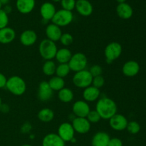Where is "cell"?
<instances>
[{
    "label": "cell",
    "mask_w": 146,
    "mask_h": 146,
    "mask_svg": "<svg viewBox=\"0 0 146 146\" xmlns=\"http://www.w3.org/2000/svg\"><path fill=\"white\" fill-rule=\"evenodd\" d=\"M117 105L115 101L108 97L100 98L96 105V111L98 113L101 119L109 120L117 113Z\"/></svg>",
    "instance_id": "obj_1"
},
{
    "label": "cell",
    "mask_w": 146,
    "mask_h": 146,
    "mask_svg": "<svg viewBox=\"0 0 146 146\" xmlns=\"http://www.w3.org/2000/svg\"><path fill=\"white\" fill-rule=\"evenodd\" d=\"M5 88L14 96H21L27 91V84L21 77L12 76L7 78Z\"/></svg>",
    "instance_id": "obj_2"
},
{
    "label": "cell",
    "mask_w": 146,
    "mask_h": 146,
    "mask_svg": "<svg viewBox=\"0 0 146 146\" xmlns=\"http://www.w3.org/2000/svg\"><path fill=\"white\" fill-rule=\"evenodd\" d=\"M58 48L56 43L48 38L43 39L38 46V51L41 56L46 61L52 60L55 58Z\"/></svg>",
    "instance_id": "obj_3"
},
{
    "label": "cell",
    "mask_w": 146,
    "mask_h": 146,
    "mask_svg": "<svg viewBox=\"0 0 146 146\" xmlns=\"http://www.w3.org/2000/svg\"><path fill=\"white\" fill-rule=\"evenodd\" d=\"M122 46L120 43L113 41L109 43L106 46L104 50V56L106 58V61L108 64H111L118 59L122 54Z\"/></svg>",
    "instance_id": "obj_4"
},
{
    "label": "cell",
    "mask_w": 146,
    "mask_h": 146,
    "mask_svg": "<svg viewBox=\"0 0 146 146\" xmlns=\"http://www.w3.org/2000/svg\"><path fill=\"white\" fill-rule=\"evenodd\" d=\"M93 76L88 70L78 71L73 76V84L76 87L79 88H86L91 86Z\"/></svg>",
    "instance_id": "obj_5"
},
{
    "label": "cell",
    "mask_w": 146,
    "mask_h": 146,
    "mask_svg": "<svg viewBox=\"0 0 146 146\" xmlns=\"http://www.w3.org/2000/svg\"><path fill=\"white\" fill-rule=\"evenodd\" d=\"M68 64L70 70L76 73L86 68L88 65V59L86 56L83 53H76L73 54Z\"/></svg>",
    "instance_id": "obj_6"
},
{
    "label": "cell",
    "mask_w": 146,
    "mask_h": 146,
    "mask_svg": "<svg viewBox=\"0 0 146 146\" xmlns=\"http://www.w3.org/2000/svg\"><path fill=\"white\" fill-rule=\"evenodd\" d=\"M73 19H74V14L72 11L61 9L56 11L51 21L53 24H56L58 27H63L69 25L73 21Z\"/></svg>",
    "instance_id": "obj_7"
},
{
    "label": "cell",
    "mask_w": 146,
    "mask_h": 146,
    "mask_svg": "<svg viewBox=\"0 0 146 146\" xmlns=\"http://www.w3.org/2000/svg\"><path fill=\"white\" fill-rule=\"evenodd\" d=\"M57 134L65 143L70 142L74 138L75 131H74L71 123L64 122L60 124V125L58 126Z\"/></svg>",
    "instance_id": "obj_8"
},
{
    "label": "cell",
    "mask_w": 146,
    "mask_h": 146,
    "mask_svg": "<svg viewBox=\"0 0 146 146\" xmlns=\"http://www.w3.org/2000/svg\"><path fill=\"white\" fill-rule=\"evenodd\" d=\"M56 11V7L52 3L48 1L43 3L40 7V14L42 17L43 24H46L48 21H51Z\"/></svg>",
    "instance_id": "obj_9"
},
{
    "label": "cell",
    "mask_w": 146,
    "mask_h": 146,
    "mask_svg": "<svg viewBox=\"0 0 146 146\" xmlns=\"http://www.w3.org/2000/svg\"><path fill=\"white\" fill-rule=\"evenodd\" d=\"M128 121L122 114L116 113L109 119V125L113 130L116 131H122L126 129Z\"/></svg>",
    "instance_id": "obj_10"
},
{
    "label": "cell",
    "mask_w": 146,
    "mask_h": 146,
    "mask_svg": "<svg viewBox=\"0 0 146 146\" xmlns=\"http://www.w3.org/2000/svg\"><path fill=\"white\" fill-rule=\"evenodd\" d=\"M54 95V91L51 88L48 84V81H43L39 84L37 91L38 98L42 102L49 101Z\"/></svg>",
    "instance_id": "obj_11"
},
{
    "label": "cell",
    "mask_w": 146,
    "mask_h": 146,
    "mask_svg": "<svg viewBox=\"0 0 146 146\" xmlns=\"http://www.w3.org/2000/svg\"><path fill=\"white\" fill-rule=\"evenodd\" d=\"M73 128L75 133L79 134H86L89 132L91 129V123L87 120L86 118H78L76 117L72 121Z\"/></svg>",
    "instance_id": "obj_12"
},
{
    "label": "cell",
    "mask_w": 146,
    "mask_h": 146,
    "mask_svg": "<svg viewBox=\"0 0 146 146\" xmlns=\"http://www.w3.org/2000/svg\"><path fill=\"white\" fill-rule=\"evenodd\" d=\"M90 111L91 109L88 104L83 100L76 101L72 106L73 113L78 118H86Z\"/></svg>",
    "instance_id": "obj_13"
},
{
    "label": "cell",
    "mask_w": 146,
    "mask_h": 146,
    "mask_svg": "<svg viewBox=\"0 0 146 146\" xmlns=\"http://www.w3.org/2000/svg\"><path fill=\"white\" fill-rule=\"evenodd\" d=\"M75 9L77 12L83 17H89L94 11L92 4L88 0H77Z\"/></svg>",
    "instance_id": "obj_14"
},
{
    "label": "cell",
    "mask_w": 146,
    "mask_h": 146,
    "mask_svg": "<svg viewBox=\"0 0 146 146\" xmlns=\"http://www.w3.org/2000/svg\"><path fill=\"white\" fill-rule=\"evenodd\" d=\"M37 34L34 31L27 29L23 31L19 37V41L24 46H31L37 41Z\"/></svg>",
    "instance_id": "obj_15"
},
{
    "label": "cell",
    "mask_w": 146,
    "mask_h": 146,
    "mask_svg": "<svg viewBox=\"0 0 146 146\" xmlns=\"http://www.w3.org/2000/svg\"><path fill=\"white\" fill-rule=\"evenodd\" d=\"M45 32L47 38L54 41V42L59 41L60 38L63 34L61 27H58L53 23L47 25Z\"/></svg>",
    "instance_id": "obj_16"
},
{
    "label": "cell",
    "mask_w": 146,
    "mask_h": 146,
    "mask_svg": "<svg viewBox=\"0 0 146 146\" xmlns=\"http://www.w3.org/2000/svg\"><path fill=\"white\" fill-rule=\"evenodd\" d=\"M140 65L135 61H128L123 64L122 72L125 76L133 77L136 76L140 71Z\"/></svg>",
    "instance_id": "obj_17"
},
{
    "label": "cell",
    "mask_w": 146,
    "mask_h": 146,
    "mask_svg": "<svg viewBox=\"0 0 146 146\" xmlns=\"http://www.w3.org/2000/svg\"><path fill=\"white\" fill-rule=\"evenodd\" d=\"M36 5L35 0H17L16 7L19 13L28 14L34 10Z\"/></svg>",
    "instance_id": "obj_18"
},
{
    "label": "cell",
    "mask_w": 146,
    "mask_h": 146,
    "mask_svg": "<svg viewBox=\"0 0 146 146\" xmlns=\"http://www.w3.org/2000/svg\"><path fill=\"white\" fill-rule=\"evenodd\" d=\"M101 96V91L98 88L90 86L87 88H84L83 91V98L84 101L87 103L94 102L99 98Z\"/></svg>",
    "instance_id": "obj_19"
},
{
    "label": "cell",
    "mask_w": 146,
    "mask_h": 146,
    "mask_svg": "<svg viewBox=\"0 0 146 146\" xmlns=\"http://www.w3.org/2000/svg\"><path fill=\"white\" fill-rule=\"evenodd\" d=\"M42 146H65V142L57 133H48L42 140Z\"/></svg>",
    "instance_id": "obj_20"
},
{
    "label": "cell",
    "mask_w": 146,
    "mask_h": 146,
    "mask_svg": "<svg viewBox=\"0 0 146 146\" xmlns=\"http://www.w3.org/2000/svg\"><path fill=\"white\" fill-rule=\"evenodd\" d=\"M116 14L122 19H129L133 14V10L130 4L122 3L116 7Z\"/></svg>",
    "instance_id": "obj_21"
},
{
    "label": "cell",
    "mask_w": 146,
    "mask_h": 146,
    "mask_svg": "<svg viewBox=\"0 0 146 146\" xmlns=\"http://www.w3.org/2000/svg\"><path fill=\"white\" fill-rule=\"evenodd\" d=\"M110 139V135L107 133L99 131L93 136L91 145L92 146H108Z\"/></svg>",
    "instance_id": "obj_22"
},
{
    "label": "cell",
    "mask_w": 146,
    "mask_h": 146,
    "mask_svg": "<svg viewBox=\"0 0 146 146\" xmlns=\"http://www.w3.org/2000/svg\"><path fill=\"white\" fill-rule=\"evenodd\" d=\"M16 38V31L11 27H7L0 29V43L8 44L12 42Z\"/></svg>",
    "instance_id": "obj_23"
},
{
    "label": "cell",
    "mask_w": 146,
    "mask_h": 146,
    "mask_svg": "<svg viewBox=\"0 0 146 146\" xmlns=\"http://www.w3.org/2000/svg\"><path fill=\"white\" fill-rule=\"evenodd\" d=\"M72 56V53L68 48H61L58 49L56 54V59L59 64H68Z\"/></svg>",
    "instance_id": "obj_24"
},
{
    "label": "cell",
    "mask_w": 146,
    "mask_h": 146,
    "mask_svg": "<svg viewBox=\"0 0 146 146\" xmlns=\"http://www.w3.org/2000/svg\"><path fill=\"white\" fill-rule=\"evenodd\" d=\"M74 94L73 93L72 90L68 88H62L58 91V98L61 102L64 104H68V103L71 102L74 99Z\"/></svg>",
    "instance_id": "obj_25"
},
{
    "label": "cell",
    "mask_w": 146,
    "mask_h": 146,
    "mask_svg": "<svg viewBox=\"0 0 146 146\" xmlns=\"http://www.w3.org/2000/svg\"><path fill=\"white\" fill-rule=\"evenodd\" d=\"M38 120L41 122L48 123L53 121L54 118V113L51 109L48 108H44L40 110L37 114Z\"/></svg>",
    "instance_id": "obj_26"
},
{
    "label": "cell",
    "mask_w": 146,
    "mask_h": 146,
    "mask_svg": "<svg viewBox=\"0 0 146 146\" xmlns=\"http://www.w3.org/2000/svg\"><path fill=\"white\" fill-rule=\"evenodd\" d=\"M48 84L54 91H59L65 86V81L64 78L57 76L51 77L48 81Z\"/></svg>",
    "instance_id": "obj_27"
},
{
    "label": "cell",
    "mask_w": 146,
    "mask_h": 146,
    "mask_svg": "<svg viewBox=\"0 0 146 146\" xmlns=\"http://www.w3.org/2000/svg\"><path fill=\"white\" fill-rule=\"evenodd\" d=\"M56 65L52 60L46 61L43 64L42 71L47 76H52L53 75H54L56 73Z\"/></svg>",
    "instance_id": "obj_28"
},
{
    "label": "cell",
    "mask_w": 146,
    "mask_h": 146,
    "mask_svg": "<svg viewBox=\"0 0 146 146\" xmlns=\"http://www.w3.org/2000/svg\"><path fill=\"white\" fill-rule=\"evenodd\" d=\"M70 71L71 70L68 64H59V65L56 66L55 74H56L57 76L64 78L69 74Z\"/></svg>",
    "instance_id": "obj_29"
},
{
    "label": "cell",
    "mask_w": 146,
    "mask_h": 146,
    "mask_svg": "<svg viewBox=\"0 0 146 146\" xmlns=\"http://www.w3.org/2000/svg\"><path fill=\"white\" fill-rule=\"evenodd\" d=\"M126 129L128 133L133 134V135H135V134L138 133L140 132V131H141V125L136 121H131V122H128Z\"/></svg>",
    "instance_id": "obj_30"
},
{
    "label": "cell",
    "mask_w": 146,
    "mask_h": 146,
    "mask_svg": "<svg viewBox=\"0 0 146 146\" xmlns=\"http://www.w3.org/2000/svg\"><path fill=\"white\" fill-rule=\"evenodd\" d=\"M59 41L63 46H68L74 41V37L69 33H64V34H62Z\"/></svg>",
    "instance_id": "obj_31"
},
{
    "label": "cell",
    "mask_w": 146,
    "mask_h": 146,
    "mask_svg": "<svg viewBox=\"0 0 146 146\" xmlns=\"http://www.w3.org/2000/svg\"><path fill=\"white\" fill-rule=\"evenodd\" d=\"M86 118L91 123H98L101 120V116L96 110L90 111V112L87 115Z\"/></svg>",
    "instance_id": "obj_32"
},
{
    "label": "cell",
    "mask_w": 146,
    "mask_h": 146,
    "mask_svg": "<svg viewBox=\"0 0 146 146\" xmlns=\"http://www.w3.org/2000/svg\"><path fill=\"white\" fill-rule=\"evenodd\" d=\"M76 0H61V5L63 9L72 11L75 9Z\"/></svg>",
    "instance_id": "obj_33"
},
{
    "label": "cell",
    "mask_w": 146,
    "mask_h": 146,
    "mask_svg": "<svg viewBox=\"0 0 146 146\" xmlns=\"http://www.w3.org/2000/svg\"><path fill=\"white\" fill-rule=\"evenodd\" d=\"M104 84H105V79L102 76V75L98 76L93 77L91 86L100 89V88H102L104 86Z\"/></svg>",
    "instance_id": "obj_34"
},
{
    "label": "cell",
    "mask_w": 146,
    "mask_h": 146,
    "mask_svg": "<svg viewBox=\"0 0 146 146\" xmlns=\"http://www.w3.org/2000/svg\"><path fill=\"white\" fill-rule=\"evenodd\" d=\"M9 24L8 14L4 12V10L0 9V29L5 28Z\"/></svg>",
    "instance_id": "obj_35"
},
{
    "label": "cell",
    "mask_w": 146,
    "mask_h": 146,
    "mask_svg": "<svg viewBox=\"0 0 146 146\" xmlns=\"http://www.w3.org/2000/svg\"><path fill=\"white\" fill-rule=\"evenodd\" d=\"M88 71H89L90 74H91L93 77H96L98 76H101L103 72V68L100 65L95 64V65L91 66Z\"/></svg>",
    "instance_id": "obj_36"
},
{
    "label": "cell",
    "mask_w": 146,
    "mask_h": 146,
    "mask_svg": "<svg viewBox=\"0 0 146 146\" xmlns=\"http://www.w3.org/2000/svg\"><path fill=\"white\" fill-rule=\"evenodd\" d=\"M108 146H123V142L120 138H113L110 139Z\"/></svg>",
    "instance_id": "obj_37"
},
{
    "label": "cell",
    "mask_w": 146,
    "mask_h": 146,
    "mask_svg": "<svg viewBox=\"0 0 146 146\" xmlns=\"http://www.w3.org/2000/svg\"><path fill=\"white\" fill-rule=\"evenodd\" d=\"M31 125L29 123L27 122L25 123H24L22 125V126H21V132L24 133H29L30 131L31 130Z\"/></svg>",
    "instance_id": "obj_38"
},
{
    "label": "cell",
    "mask_w": 146,
    "mask_h": 146,
    "mask_svg": "<svg viewBox=\"0 0 146 146\" xmlns=\"http://www.w3.org/2000/svg\"><path fill=\"white\" fill-rule=\"evenodd\" d=\"M7 77L3 74L2 73L0 72V89L3 88H5L6 84H7Z\"/></svg>",
    "instance_id": "obj_39"
},
{
    "label": "cell",
    "mask_w": 146,
    "mask_h": 146,
    "mask_svg": "<svg viewBox=\"0 0 146 146\" xmlns=\"http://www.w3.org/2000/svg\"><path fill=\"white\" fill-rule=\"evenodd\" d=\"M10 108L9 106V105L6 104H1V105L0 106V111L3 113H7L9 111Z\"/></svg>",
    "instance_id": "obj_40"
},
{
    "label": "cell",
    "mask_w": 146,
    "mask_h": 146,
    "mask_svg": "<svg viewBox=\"0 0 146 146\" xmlns=\"http://www.w3.org/2000/svg\"><path fill=\"white\" fill-rule=\"evenodd\" d=\"M2 9L4 10V12H5L6 14H9L12 11V7H11L10 5H9V4H7V5L4 6V7Z\"/></svg>",
    "instance_id": "obj_41"
},
{
    "label": "cell",
    "mask_w": 146,
    "mask_h": 146,
    "mask_svg": "<svg viewBox=\"0 0 146 146\" xmlns=\"http://www.w3.org/2000/svg\"><path fill=\"white\" fill-rule=\"evenodd\" d=\"M10 0H0V1H1V4L2 5H7V4H9V2Z\"/></svg>",
    "instance_id": "obj_42"
},
{
    "label": "cell",
    "mask_w": 146,
    "mask_h": 146,
    "mask_svg": "<svg viewBox=\"0 0 146 146\" xmlns=\"http://www.w3.org/2000/svg\"><path fill=\"white\" fill-rule=\"evenodd\" d=\"M125 1H126V0H116V1L118 3V4H122V3H125Z\"/></svg>",
    "instance_id": "obj_43"
},
{
    "label": "cell",
    "mask_w": 146,
    "mask_h": 146,
    "mask_svg": "<svg viewBox=\"0 0 146 146\" xmlns=\"http://www.w3.org/2000/svg\"><path fill=\"white\" fill-rule=\"evenodd\" d=\"M54 2H60V1H61V0H52Z\"/></svg>",
    "instance_id": "obj_44"
},
{
    "label": "cell",
    "mask_w": 146,
    "mask_h": 146,
    "mask_svg": "<svg viewBox=\"0 0 146 146\" xmlns=\"http://www.w3.org/2000/svg\"><path fill=\"white\" fill-rule=\"evenodd\" d=\"M21 146H32V145H29V144H24V145H21Z\"/></svg>",
    "instance_id": "obj_45"
},
{
    "label": "cell",
    "mask_w": 146,
    "mask_h": 146,
    "mask_svg": "<svg viewBox=\"0 0 146 146\" xmlns=\"http://www.w3.org/2000/svg\"><path fill=\"white\" fill-rule=\"evenodd\" d=\"M2 4H1V1H0V9H2Z\"/></svg>",
    "instance_id": "obj_46"
},
{
    "label": "cell",
    "mask_w": 146,
    "mask_h": 146,
    "mask_svg": "<svg viewBox=\"0 0 146 146\" xmlns=\"http://www.w3.org/2000/svg\"><path fill=\"white\" fill-rule=\"evenodd\" d=\"M1 104H2V101H1V97H0V106L1 105Z\"/></svg>",
    "instance_id": "obj_47"
}]
</instances>
